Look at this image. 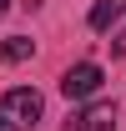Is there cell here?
<instances>
[{"label": "cell", "instance_id": "1", "mask_svg": "<svg viewBox=\"0 0 126 131\" xmlns=\"http://www.w3.org/2000/svg\"><path fill=\"white\" fill-rule=\"evenodd\" d=\"M40 111H46V96L35 86H15L0 96V131H35Z\"/></svg>", "mask_w": 126, "mask_h": 131}, {"label": "cell", "instance_id": "2", "mask_svg": "<svg viewBox=\"0 0 126 131\" xmlns=\"http://www.w3.org/2000/svg\"><path fill=\"white\" fill-rule=\"evenodd\" d=\"M101 81H106L101 66H96V61H81V66H71V71L61 76V96H66V101H86V96L101 91Z\"/></svg>", "mask_w": 126, "mask_h": 131}, {"label": "cell", "instance_id": "3", "mask_svg": "<svg viewBox=\"0 0 126 131\" xmlns=\"http://www.w3.org/2000/svg\"><path fill=\"white\" fill-rule=\"evenodd\" d=\"M66 131H116V106L111 101H91L86 111H76L66 121Z\"/></svg>", "mask_w": 126, "mask_h": 131}, {"label": "cell", "instance_id": "4", "mask_svg": "<svg viewBox=\"0 0 126 131\" xmlns=\"http://www.w3.org/2000/svg\"><path fill=\"white\" fill-rule=\"evenodd\" d=\"M121 15H126V0H96L91 15H86V25H91V30H111Z\"/></svg>", "mask_w": 126, "mask_h": 131}, {"label": "cell", "instance_id": "5", "mask_svg": "<svg viewBox=\"0 0 126 131\" xmlns=\"http://www.w3.org/2000/svg\"><path fill=\"white\" fill-rule=\"evenodd\" d=\"M30 56H35L30 35H5V40H0V61L5 66H20V61H30Z\"/></svg>", "mask_w": 126, "mask_h": 131}, {"label": "cell", "instance_id": "6", "mask_svg": "<svg viewBox=\"0 0 126 131\" xmlns=\"http://www.w3.org/2000/svg\"><path fill=\"white\" fill-rule=\"evenodd\" d=\"M111 56H126V30H121V35H111Z\"/></svg>", "mask_w": 126, "mask_h": 131}, {"label": "cell", "instance_id": "7", "mask_svg": "<svg viewBox=\"0 0 126 131\" xmlns=\"http://www.w3.org/2000/svg\"><path fill=\"white\" fill-rule=\"evenodd\" d=\"M5 10H10V0H0V15H5Z\"/></svg>", "mask_w": 126, "mask_h": 131}]
</instances>
